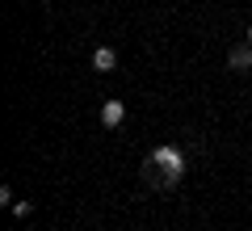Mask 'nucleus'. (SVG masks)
I'll list each match as a JSON object with an SVG mask.
<instances>
[{"label": "nucleus", "instance_id": "f257e3e1", "mask_svg": "<svg viewBox=\"0 0 252 231\" xmlns=\"http://www.w3.org/2000/svg\"><path fill=\"white\" fill-rule=\"evenodd\" d=\"M147 160L160 168V181H164V185H177V181L185 177V156H181V147H172V143L152 147V156H147Z\"/></svg>", "mask_w": 252, "mask_h": 231}, {"label": "nucleus", "instance_id": "f03ea898", "mask_svg": "<svg viewBox=\"0 0 252 231\" xmlns=\"http://www.w3.org/2000/svg\"><path fill=\"white\" fill-rule=\"evenodd\" d=\"M227 67L231 71H252V46L248 42H240V46H231V51H227Z\"/></svg>", "mask_w": 252, "mask_h": 231}, {"label": "nucleus", "instance_id": "7ed1b4c3", "mask_svg": "<svg viewBox=\"0 0 252 231\" xmlns=\"http://www.w3.org/2000/svg\"><path fill=\"white\" fill-rule=\"evenodd\" d=\"M114 67H118V51L114 46H97V51H93V71L105 76V71H114Z\"/></svg>", "mask_w": 252, "mask_h": 231}, {"label": "nucleus", "instance_id": "20e7f679", "mask_svg": "<svg viewBox=\"0 0 252 231\" xmlns=\"http://www.w3.org/2000/svg\"><path fill=\"white\" fill-rule=\"evenodd\" d=\"M126 122V101H105L101 105V126H122Z\"/></svg>", "mask_w": 252, "mask_h": 231}, {"label": "nucleus", "instance_id": "39448f33", "mask_svg": "<svg viewBox=\"0 0 252 231\" xmlns=\"http://www.w3.org/2000/svg\"><path fill=\"white\" fill-rule=\"evenodd\" d=\"M13 214H17V219H30V214H34V202H13Z\"/></svg>", "mask_w": 252, "mask_h": 231}, {"label": "nucleus", "instance_id": "423d86ee", "mask_svg": "<svg viewBox=\"0 0 252 231\" xmlns=\"http://www.w3.org/2000/svg\"><path fill=\"white\" fill-rule=\"evenodd\" d=\"M248 46H252V26H248Z\"/></svg>", "mask_w": 252, "mask_h": 231}, {"label": "nucleus", "instance_id": "0eeeda50", "mask_svg": "<svg viewBox=\"0 0 252 231\" xmlns=\"http://www.w3.org/2000/svg\"><path fill=\"white\" fill-rule=\"evenodd\" d=\"M51 231H59V227H51Z\"/></svg>", "mask_w": 252, "mask_h": 231}]
</instances>
